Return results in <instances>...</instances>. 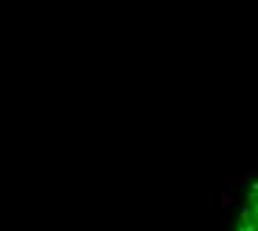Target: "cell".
I'll return each mask as SVG.
<instances>
[{"instance_id": "cell-1", "label": "cell", "mask_w": 258, "mask_h": 231, "mask_svg": "<svg viewBox=\"0 0 258 231\" xmlns=\"http://www.w3.org/2000/svg\"><path fill=\"white\" fill-rule=\"evenodd\" d=\"M229 202H232V195H229V193H223V207H229Z\"/></svg>"}]
</instances>
